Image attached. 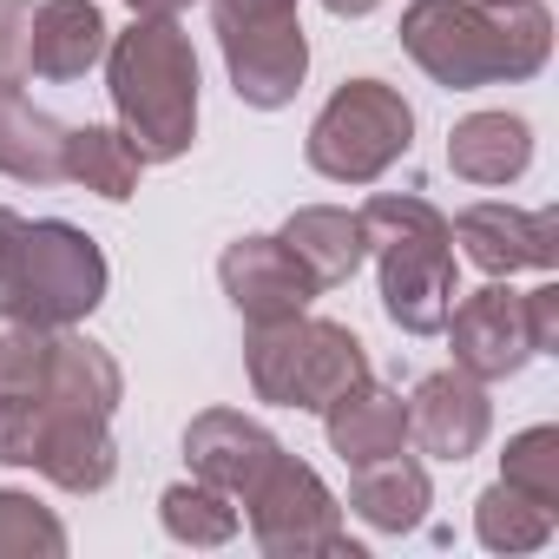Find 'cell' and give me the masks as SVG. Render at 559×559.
Returning <instances> with one entry per match:
<instances>
[{
  "instance_id": "cell-1",
  "label": "cell",
  "mask_w": 559,
  "mask_h": 559,
  "mask_svg": "<svg viewBox=\"0 0 559 559\" xmlns=\"http://www.w3.org/2000/svg\"><path fill=\"white\" fill-rule=\"evenodd\" d=\"M402 53L448 93L520 86L552 60L546 0H408Z\"/></svg>"
},
{
  "instance_id": "cell-2",
  "label": "cell",
  "mask_w": 559,
  "mask_h": 559,
  "mask_svg": "<svg viewBox=\"0 0 559 559\" xmlns=\"http://www.w3.org/2000/svg\"><path fill=\"white\" fill-rule=\"evenodd\" d=\"M106 93L119 132L145 165H171L198 139V47L178 14H132L106 47Z\"/></svg>"
},
{
  "instance_id": "cell-3",
  "label": "cell",
  "mask_w": 559,
  "mask_h": 559,
  "mask_svg": "<svg viewBox=\"0 0 559 559\" xmlns=\"http://www.w3.org/2000/svg\"><path fill=\"white\" fill-rule=\"evenodd\" d=\"M369 257L382 270V310L402 336H441L461 276H454V230L415 191H376L362 211Z\"/></svg>"
},
{
  "instance_id": "cell-4",
  "label": "cell",
  "mask_w": 559,
  "mask_h": 559,
  "mask_svg": "<svg viewBox=\"0 0 559 559\" xmlns=\"http://www.w3.org/2000/svg\"><path fill=\"white\" fill-rule=\"evenodd\" d=\"M243 369H250L257 402L323 415L336 395H349L369 376V349H362V336L349 323L297 310V317H276V323H250Z\"/></svg>"
},
{
  "instance_id": "cell-5",
  "label": "cell",
  "mask_w": 559,
  "mask_h": 559,
  "mask_svg": "<svg viewBox=\"0 0 559 559\" xmlns=\"http://www.w3.org/2000/svg\"><path fill=\"white\" fill-rule=\"evenodd\" d=\"M106 250L67 224V217H34L21 224V243H14V263L8 276H0V304H8L14 317H34L47 330H73L86 323L99 304H106Z\"/></svg>"
},
{
  "instance_id": "cell-6",
  "label": "cell",
  "mask_w": 559,
  "mask_h": 559,
  "mask_svg": "<svg viewBox=\"0 0 559 559\" xmlns=\"http://www.w3.org/2000/svg\"><path fill=\"white\" fill-rule=\"evenodd\" d=\"M415 145V106L389 80H343L310 119L304 158L330 185H376Z\"/></svg>"
},
{
  "instance_id": "cell-7",
  "label": "cell",
  "mask_w": 559,
  "mask_h": 559,
  "mask_svg": "<svg viewBox=\"0 0 559 559\" xmlns=\"http://www.w3.org/2000/svg\"><path fill=\"white\" fill-rule=\"evenodd\" d=\"M250 520V539L270 559H310V552H336V559H362V546L343 533V500L330 493V480L297 461L290 448H276V461L257 474V487L237 500Z\"/></svg>"
},
{
  "instance_id": "cell-8",
  "label": "cell",
  "mask_w": 559,
  "mask_h": 559,
  "mask_svg": "<svg viewBox=\"0 0 559 559\" xmlns=\"http://www.w3.org/2000/svg\"><path fill=\"white\" fill-rule=\"evenodd\" d=\"M448 343H454V369H467L474 382H513L533 362V336H526V310L520 290H507L500 276L480 290H467L448 310Z\"/></svg>"
},
{
  "instance_id": "cell-9",
  "label": "cell",
  "mask_w": 559,
  "mask_h": 559,
  "mask_svg": "<svg viewBox=\"0 0 559 559\" xmlns=\"http://www.w3.org/2000/svg\"><path fill=\"white\" fill-rule=\"evenodd\" d=\"M217 284H224V297H230V310H237L243 323L297 317V310H310V297H317L310 270L284 250V237H263V230L224 243V257H217Z\"/></svg>"
},
{
  "instance_id": "cell-10",
  "label": "cell",
  "mask_w": 559,
  "mask_h": 559,
  "mask_svg": "<svg viewBox=\"0 0 559 559\" xmlns=\"http://www.w3.org/2000/svg\"><path fill=\"white\" fill-rule=\"evenodd\" d=\"M493 435V402H487V382H474L467 369H435L415 382L408 395V441L435 461H474Z\"/></svg>"
},
{
  "instance_id": "cell-11",
  "label": "cell",
  "mask_w": 559,
  "mask_h": 559,
  "mask_svg": "<svg viewBox=\"0 0 559 559\" xmlns=\"http://www.w3.org/2000/svg\"><path fill=\"white\" fill-rule=\"evenodd\" d=\"M454 243L474 270L513 276V270H552L559 263V211H520V204H467L454 224Z\"/></svg>"
},
{
  "instance_id": "cell-12",
  "label": "cell",
  "mask_w": 559,
  "mask_h": 559,
  "mask_svg": "<svg viewBox=\"0 0 559 559\" xmlns=\"http://www.w3.org/2000/svg\"><path fill=\"white\" fill-rule=\"evenodd\" d=\"M276 441L263 421H250V415H237V408H204V415H191V428H185V461H191V480H204V487H217V493H230V500H243L250 487H257V474L276 461Z\"/></svg>"
},
{
  "instance_id": "cell-13",
  "label": "cell",
  "mask_w": 559,
  "mask_h": 559,
  "mask_svg": "<svg viewBox=\"0 0 559 559\" xmlns=\"http://www.w3.org/2000/svg\"><path fill=\"white\" fill-rule=\"evenodd\" d=\"M217 47H224L230 93L243 106H257V112H284L304 93V80H310V34H304V21L270 27V34H230Z\"/></svg>"
},
{
  "instance_id": "cell-14",
  "label": "cell",
  "mask_w": 559,
  "mask_h": 559,
  "mask_svg": "<svg viewBox=\"0 0 559 559\" xmlns=\"http://www.w3.org/2000/svg\"><path fill=\"white\" fill-rule=\"evenodd\" d=\"M34 474H47L60 493H106L119 474V448H112V421L99 415H73L60 402L40 395V448H34Z\"/></svg>"
},
{
  "instance_id": "cell-15",
  "label": "cell",
  "mask_w": 559,
  "mask_h": 559,
  "mask_svg": "<svg viewBox=\"0 0 559 559\" xmlns=\"http://www.w3.org/2000/svg\"><path fill=\"white\" fill-rule=\"evenodd\" d=\"M323 435L330 454H343V467H369L408 448V402L395 389H382L376 376H362L349 395H336L323 408Z\"/></svg>"
},
{
  "instance_id": "cell-16",
  "label": "cell",
  "mask_w": 559,
  "mask_h": 559,
  "mask_svg": "<svg viewBox=\"0 0 559 559\" xmlns=\"http://www.w3.org/2000/svg\"><path fill=\"white\" fill-rule=\"evenodd\" d=\"M112 47L99 0H40L34 8V73L40 80H86Z\"/></svg>"
},
{
  "instance_id": "cell-17",
  "label": "cell",
  "mask_w": 559,
  "mask_h": 559,
  "mask_svg": "<svg viewBox=\"0 0 559 559\" xmlns=\"http://www.w3.org/2000/svg\"><path fill=\"white\" fill-rule=\"evenodd\" d=\"M276 237H284V250L310 270V284H317V290L349 284V276L362 270V257H369L362 217L343 211V204H304V211L284 217V230H276Z\"/></svg>"
},
{
  "instance_id": "cell-18",
  "label": "cell",
  "mask_w": 559,
  "mask_h": 559,
  "mask_svg": "<svg viewBox=\"0 0 559 559\" xmlns=\"http://www.w3.org/2000/svg\"><path fill=\"white\" fill-rule=\"evenodd\" d=\"M533 165V126L520 112H467L448 132V171L467 185H513Z\"/></svg>"
},
{
  "instance_id": "cell-19",
  "label": "cell",
  "mask_w": 559,
  "mask_h": 559,
  "mask_svg": "<svg viewBox=\"0 0 559 559\" xmlns=\"http://www.w3.org/2000/svg\"><path fill=\"white\" fill-rule=\"evenodd\" d=\"M428 507H435V480L408 448L356 467V480H349V513L376 533H415L428 520Z\"/></svg>"
},
{
  "instance_id": "cell-20",
  "label": "cell",
  "mask_w": 559,
  "mask_h": 559,
  "mask_svg": "<svg viewBox=\"0 0 559 559\" xmlns=\"http://www.w3.org/2000/svg\"><path fill=\"white\" fill-rule=\"evenodd\" d=\"M40 395L60 402V408H73V415H99V421H112L119 402H126V376H119V362H112L106 343L60 330V343H53V369H47V389H40Z\"/></svg>"
},
{
  "instance_id": "cell-21",
  "label": "cell",
  "mask_w": 559,
  "mask_h": 559,
  "mask_svg": "<svg viewBox=\"0 0 559 559\" xmlns=\"http://www.w3.org/2000/svg\"><path fill=\"white\" fill-rule=\"evenodd\" d=\"M60 178L106 198V204H126L145 178V158L132 152V139L119 126H67V152H60Z\"/></svg>"
},
{
  "instance_id": "cell-22",
  "label": "cell",
  "mask_w": 559,
  "mask_h": 559,
  "mask_svg": "<svg viewBox=\"0 0 559 559\" xmlns=\"http://www.w3.org/2000/svg\"><path fill=\"white\" fill-rule=\"evenodd\" d=\"M60 152H67V126L53 112H40L21 93H0V178L60 185Z\"/></svg>"
},
{
  "instance_id": "cell-23",
  "label": "cell",
  "mask_w": 559,
  "mask_h": 559,
  "mask_svg": "<svg viewBox=\"0 0 559 559\" xmlns=\"http://www.w3.org/2000/svg\"><path fill=\"white\" fill-rule=\"evenodd\" d=\"M552 507H539L533 493H520V487H507V480H493L480 500H474V539L487 546V552H539L546 539H552Z\"/></svg>"
},
{
  "instance_id": "cell-24",
  "label": "cell",
  "mask_w": 559,
  "mask_h": 559,
  "mask_svg": "<svg viewBox=\"0 0 559 559\" xmlns=\"http://www.w3.org/2000/svg\"><path fill=\"white\" fill-rule=\"evenodd\" d=\"M158 520H165V533L178 546H230L237 526H243L237 500L217 493V487H204V480H171L158 493Z\"/></svg>"
},
{
  "instance_id": "cell-25",
  "label": "cell",
  "mask_w": 559,
  "mask_h": 559,
  "mask_svg": "<svg viewBox=\"0 0 559 559\" xmlns=\"http://www.w3.org/2000/svg\"><path fill=\"white\" fill-rule=\"evenodd\" d=\"M53 343H60V330H47L34 317H14L8 304H0V402H21V395L47 389Z\"/></svg>"
},
{
  "instance_id": "cell-26",
  "label": "cell",
  "mask_w": 559,
  "mask_h": 559,
  "mask_svg": "<svg viewBox=\"0 0 559 559\" xmlns=\"http://www.w3.org/2000/svg\"><path fill=\"white\" fill-rule=\"evenodd\" d=\"M60 552H67L60 513L21 487H0V559H60Z\"/></svg>"
},
{
  "instance_id": "cell-27",
  "label": "cell",
  "mask_w": 559,
  "mask_h": 559,
  "mask_svg": "<svg viewBox=\"0 0 559 559\" xmlns=\"http://www.w3.org/2000/svg\"><path fill=\"white\" fill-rule=\"evenodd\" d=\"M500 480L559 513V428H552V421L520 428V435L507 441V454H500Z\"/></svg>"
},
{
  "instance_id": "cell-28",
  "label": "cell",
  "mask_w": 559,
  "mask_h": 559,
  "mask_svg": "<svg viewBox=\"0 0 559 559\" xmlns=\"http://www.w3.org/2000/svg\"><path fill=\"white\" fill-rule=\"evenodd\" d=\"M34 80V0H0V93Z\"/></svg>"
},
{
  "instance_id": "cell-29",
  "label": "cell",
  "mask_w": 559,
  "mask_h": 559,
  "mask_svg": "<svg viewBox=\"0 0 559 559\" xmlns=\"http://www.w3.org/2000/svg\"><path fill=\"white\" fill-rule=\"evenodd\" d=\"M211 21H217V40H230V34H270V27H290L297 21V0H211Z\"/></svg>"
},
{
  "instance_id": "cell-30",
  "label": "cell",
  "mask_w": 559,
  "mask_h": 559,
  "mask_svg": "<svg viewBox=\"0 0 559 559\" xmlns=\"http://www.w3.org/2000/svg\"><path fill=\"white\" fill-rule=\"evenodd\" d=\"M526 310V336H533V356H559V284H539L520 297Z\"/></svg>"
},
{
  "instance_id": "cell-31",
  "label": "cell",
  "mask_w": 559,
  "mask_h": 559,
  "mask_svg": "<svg viewBox=\"0 0 559 559\" xmlns=\"http://www.w3.org/2000/svg\"><path fill=\"white\" fill-rule=\"evenodd\" d=\"M21 224H27V217H14L8 204H0V276H8V263H14V243H21Z\"/></svg>"
},
{
  "instance_id": "cell-32",
  "label": "cell",
  "mask_w": 559,
  "mask_h": 559,
  "mask_svg": "<svg viewBox=\"0 0 559 559\" xmlns=\"http://www.w3.org/2000/svg\"><path fill=\"white\" fill-rule=\"evenodd\" d=\"M323 8L336 14V21H362V14H376L382 0H323Z\"/></svg>"
},
{
  "instance_id": "cell-33",
  "label": "cell",
  "mask_w": 559,
  "mask_h": 559,
  "mask_svg": "<svg viewBox=\"0 0 559 559\" xmlns=\"http://www.w3.org/2000/svg\"><path fill=\"white\" fill-rule=\"evenodd\" d=\"M126 8H132V14H185L191 0H126Z\"/></svg>"
}]
</instances>
